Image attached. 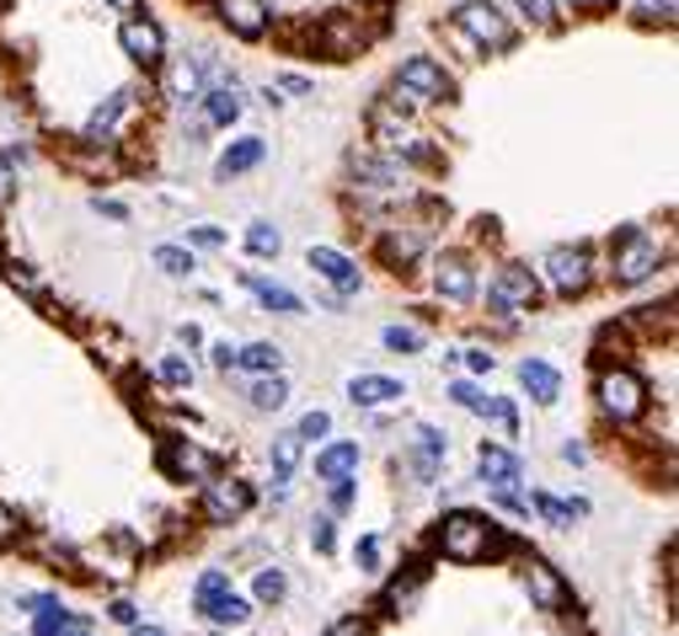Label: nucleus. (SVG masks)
<instances>
[{
  "label": "nucleus",
  "instance_id": "f257e3e1",
  "mask_svg": "<svg viewBox=\"0 0 679 636\" xmlns=\"http://www.w3.org/2000/svg\"><path fill=\"white\" fill-rule=\"evenodd\" d=\"M508 545L514 541L497 535V524L487 514H476V509H455V514H444V524H439V551L450 562H482V556H497Z\"/></svg>",
  "mask_w": 679,
  "mask_h": 636
},
{
  "label": "nucleus",
  "instance_id": "f03ea898",
  "mask_svg": "<svg viewBox=\"0 0 679 636\" xmlns=\"http://www.w3.org/2000/svg\"><path fill=\"white\" fill-rule=\"evenodd\" d=\"M594 396H599V412L610 418V423H637L642 412H648V380L637 375V369H605L599 380H594Z\"/></svg>",
  "mask_w": 679,
  "mask_h": 636
},
{
  "label": "nucleus",
  "instance_id": "7ed1b4c3",
  "mask_svg": "<svg viewBox=\"0 0 679 636\" xmlns=\"http://www.w3.org/2000/svg\"><path fill=\"white\" fill-rule=\"evenodd\" d=\"M658 236H648V230H620L616 242H610V273H616V284H642V278H652L658 273Z\"/></svg>",
  "mask_w": 679,
  "mask_h": 636
},
{
  "label": "nucleus",
  "instance_id": "20e7f679",
  "mask_svg": "<svg viewBox=\"0 0 679 636\" xmlns=\"http://www.w3.org/2000/svg\"><path fill=\"white\" fill-rule=\"evenodd\" d=\"M541 278L552 284L556 295H584L594 284V252L588 246H552L541 257Z\"/></svg>",
  "mask_w": 679,
  "mask_h": 636
},
{
  "label": "nucleus",
  "instance_id": "39448f33",
  "mask_svg": "<svg viewBox=\"0 0 679 636\" xmlns=\"http://www.w3.org/2000/svg\"><path fill=\"white\" fill-rule=\"evenodd\" d=\"M519 567H525L519 577H525L529 605H535V609H546V615H562V609L573 605V583H567V577L556 573V567L546 562V556H525Z\"/></svg>",
  "mask_w": 679,
  "mask_h": 636
},
{
  "label": "nucleus",
  "instance_id": "423d86ee",
  "mask_svg": "<svg viewBox=\"0 0 679 636\" xmlns=\"http://www.w3.org/2000/svg\"><path fill=\"white\" fill-rule=\"evenodd\" d=\"M455 22H461V32H471L482 49H508V43H514V22L497 11L493 0H465L461 11H455Z\"/></svg>",
  "mask_w": 679,
  "mask_h": 636
},
{
  "label": "nucleus",
  "instance_id": "0eeeda50",
  "mask_svg": "<svg viewBox=\"0 0 679 636\" xmlns=\"http://www.w3.org/2000/svg\"><path fill=\"white\" fill-rule=\"evenodd\" d=\"M251 503H257V492L241 476H209V486H204V519L209 524H236L241 514H251Z\"/></svg>",
  "mask_w": 679,
  "mask_h": 636
},
{
  "label": "nucleus",
  "instance_id": "6e6552de",
  "mask_svg": "<svg viewBox=\"0 0 679 636\" xmlns=\"http://www.w3.org/2000/svg\"><path fill=\"white\" fill-rule=\"evenodd\" d=\"M397 86L412 91L418 102H444V96H455V81H450V70L429 54H412V60L397 70Z\"/></svg>",
  "mask_w": 679,
  "mask_h": 636
},
{
  "label": "nucleus",
  "instance_id": "1a4fd4ad",
  "mask_svg": "<svg viewBox=\"0 0 679 636\" xmlns=\"http://www.w3.org/2000/svg\"><path fill=\"white\" fill-rule=\"evenodd\" d=\"M535 295H541V284H535V273L529 268H503L493 284H487V305H493L497 316L535 310Z\"/></svg>",
  "mask_w": 679,
  "mask_h": 636
},
{
  "label": "nucleus",
  "instance_id": "9d476101",
  "mask_svg": "<svg viewBox=\"0 0 679 636\" xmlns=\"http://www.w3.org/2000/svg\"><path fill=\"white\" fill-rule=\"evenodd\" d=\"M161 465H166V476H177V482H209V476H219V454L198 450L193 439H166Z\"/></svg>",
  "mask_w": 679,
  "mask_h": 636
},
{
  "label": "nucleus",
  "instance_id": "9b49d317",
  "mask_svg": "<svg viewBox=\"0 0 679 636\" xmlns=\"http://www.w3.org/2000/svg\"><path fill=\"white\" fill-rule=\"evenodd\" d=\"M450 401H455V407H465V412H482V418H493L503 433H514V428H519V412H514L503 396H487L482 386H471V380H450Z\"/></svg>",
  "mask_w": 679,
  "mask_h": 636
},
{
  "label": "nucleus",
  "instance_id": "f8f14e48",
  "mask_svg": "<svg viewBox=\"0 0 679 636\" xmlns=\"http://www.w3.org/2000/svg\"><path fill=\"white\" fill-rule=\"evenodd\" d=\"M444 454H450V439L439 433V428H418V439H412V450H407V471H412V482L429 486L439 471H444Z\"/></svg>",
  "mask_w": 679,
  "mask_h": 636
},
{
  "label": "nucleus",
  "instance_id": "ddd939ff",
  "mask_svg": "<svg viewBox=\"0 0 679 636\" xmlns=\"http://www.w3.org/2000/svg\"><path fill=\"white\" fill-rule=\"evenodd\" d=\"M306 263L316 278H327L332 289H342V295H353L359 289V263L348 257V252H338V246H310Z\"/></svg>",
  "mask_w": 679,
  "mask_h": 636
},
{
  "label": "nucleus",
  "instance_id": "4468645a",
  "mask_svg": "<svg viewBox=\"0 0 679 636\" xmlns=\"http://www.w3.org/2000/svg\"><path fill=\"white\" fill-rule=\"evenodd\" d=\"M433 289H439L444 300L471 305V300H476V268H471L465 257H455V252H450V257H439V263H433Z\"/></svg>",
  "mask_w": 679,
  "mask_h": 636
},
{
  "label": "nucleus",
  "instance_id": "2eb2a0df",
  "mask_svg": "<svg viewBox=\"0 0 679 636\" xmlns=\"http://www.w3.org/2000/svg\"><path fill=\"white\" fill-rule=\"evenodd\" d=\"M119 43H124L128 60L145 64V70L166 60V38H161V28H155V22H145V17H128L124 32H119Z\"/></svg>",
  "mask_w": 679,
  "mask_h": 636
},
{
  "label": "nucleus",
  "instance_id": "dca6fc26",
  "mask_svg": "<svg viewBox=\"0 0 679 636\" xmlns=\"http://www.w3.org/2000/svg\"><path fill=\"white\" fill-rule=\"evenodd\" d=\"M476 471H482V482L493 486V492H508V486H519V476H525V460L514 450H503V444H482L476 450Z\"/></svg>",
  "mask_w": 679,
  "mask_h": 636
},
{
  "label": "nucleus",
  "instance_id": "f3484780",
  "mask_svg": "<svg viewBox=\"0 0 679 636\" xmlns=\"http://www.w3.org/2000/svg\"><path fill=\"white\" fill-rule=\"evenodd\" d=\"M215 11L236 38H263L268 32V6L263 0H215Z\"/></svg>",
  "mask_w": 679,
  "mask_h": 636
},
{
  "label": "nucleus",
  "instance_id": "a211bd4d",
  "mask_svg": "<svg viewBox=\"0 0 679 636\" xmlns=\"http://www.w3.org/2000/svg\"><path fill=\"white\" fill-rule=\"evenodd\" d=\"M316 43H321L332 60H348V54H359V49L370 43V32L359 28L353 17H332V22H321V28H316Z\"/></svg>",
  "mask_w": 679,
  "mask_h": 636
},
{
  "label": "nucleus",
  "instance_id": "6ab92c4d",
  "mask_svg": "<svg viewBox=\"0 0 679 636\" xmlns=\"http://www.w3.org/2000/svg\"><path fill=\"white\" fill-rule=\"evenodd\" d=\"M193 605H198V615H209L215 626H225V632H236V626H247L251 620V599H241L236 588L204 594V599H193Z\"/></svg>",
  "mask_w": 679,
  "mask_h": 636
},
{
  "label": "nucleus",
  "instance_id": "aec40b11",
  "mask_svg": "<svg viewBox=\"0 0 679 636\" xmlns=\"http://www.w3.org/2000/svg\"><path fill=\"white\" fill-rule=\"evenodd\" d=\"M359 439H338V444H327V450H316V476L321 482H342V476H359Z\"/></svg>",
  "mask_w": 679,
  "mask_h": 636
},
{
  "label": "nucleus",
  "instance_id": "412c9836",
  "mask_svg": "<svg viewBox=\"0 0 679 636\" xmlns=\"http://www.w3.org/2000/svg\"><path fill=\"white\" fill-rule=\"evenodd\" d=\"M348 396H353V407H391L407 391H402V380H391V375H353Z\"/></svg>",
  "mask_w": 679,
  "mask_h": 636
},
{
  "label": "nucleus",
  "instance_id": "4be33fe9",
  "mask_svg": "<svg viewBox=\"0 0 679 636\" xmlns=\"http://www.w3.org/2000/svg\"><path fill=\"white\" fill-rule=\"evenodd\" d=\"M519 386H525L541 407H552L556 396H562V375H556L546 359H525V363H519Z\"/></svg>",
  "mask_w": 679,
  "mask_h": 636
},
{
  "label": "nucleus",
  "instance_id": "5701e85b",
  "mask_svg": "<svg viewBox=\"0 0 679 636\" xmlns=\"http://www.w3.org/2000/svg\"><path fill=\"white\" fill-rule=\"evenodd\" d=\"M247 289L263 300V310H274V316H300V310H306L300 295H295V289H284V284H268V278H251L247 273Z\"/></svg>",
  "mask_w": 679,
  "mask_h": 636
},
{
  "label": "nucleus",
  "instance_id": "b1692460",
  "mask_svg": "<svg viewBox=\"0 0 679 636\" xmlns=\"http://www.w3.org/2000/svg\"><path fill=\"white\" fill-rule=\"evenodd\" d=\"M300 454H306V439H300L295 428H289V433H278V439H274V482H278V497H284V482L295 476Z\"/></svg>",
  "mask_w": 679,
  "mask_h": 636
},
{
  "label": "nucleus",
  "instance_id": "393cba45",
  "mask_svg": "<svg viewBox=\"0 0 679 636\" xmlns=\"http://www.w3.org/2000/svg\"><path fill=\"white\" fill-rule=\"evenodd\" d=\"M353 177H359V187H397L402 182V172H397V161H380V155H353Z\"/></svg>",
  "mask_w": 679,
  "mask_h": 636
},
{
  "label": "nucleus",
  "instance_id": "a878e982",
  "mask_svg": "<svg viewBox=\"0 0 679 636\" xmlns=\"http://www.w3.org/2000/svg\"><path fill=\"white\" fill-rule=\"evenodd\" d=\"M204 107H209V123H219V129H225V123H236V119H241V107H247V102H241V91H236V81H225V86L204 91Z\"/></svg>",
  "mask_w": 679,
  "mask_h": 636
},
{
  "label": "nucleus",
  "instance_id": "bb28decb",
  "mask_svg": "<svg viewBox=\"0 0 679 636\" xmlns=\"http://www.w3.org/2000/svg\"><path fill=\"white\" fill-rule=\"evenodd\" d=\"M423 242H429L423 230H391V236H385V263H391V268L418 263V257H423Z\"/></svg>",
  "mask_w": 679,
  "mask_h": 636
},
{
  "label": "nucleus",
  "instance_id": "cd10ccee",
  "mask_svg": "<svg viewBox=\"0 0 679 636\" xmlns=\"http://www.w3.org/2000/svg\"><path fill=\"white\" fill-rule=\"evenodd\" d=\"M263 161V140H236L230 151L219 155V177H241V172H251Z\"/></svg>",
  "mask_w": 679,
  "mask_h": 636
},
{
  "label": "nucleus",
  "instance_id": "c85d7f7f",
  "mask_svg": "<svg viewBox=\"0 0 679 636\" xmlns=\"http://www.w3.org/2000/svg\"><path fill=\"white\" fill-rule=\"evenodd\" d=\"M236 363L251 369V375H278V369H284V348H278V342H251V348L236 353Z\"/></svg>",
  "mask_w": 679,
  "mask_h": 636
},
{
  "label": "nucleus",
  "instance_id": "c756f323",
  "mask_svg": "<svg viewBox=\"0 0 679 636\" xmlns=\"http://www.w3.org/2000/svg\"><path fill=\"white\" fill-rule=\"evenodd\" d=\"M529 509L546 524H556V530H573V519L588 514V503H562V497H529Z\"/></svg>",
  "mask_w": 679,
  "mask_h": 636
},
{
  "label": "nucleus",
  "instance_id": "7c9ffc66",
  "mask_svg": "<svg viewBox=\"0 0 679 636\" xmlns=\"http://www.w3.org/2000/svg\"><path fill=\"white\" fill-rule=\"evenodd\" d=\"M247 396H251V407H257V412H278V407L289 401V386H284V375H257Z\"/></svg>",
  "mask_w": 679,
  "mask_h": 636
},
{
  "label": "nucleus",
  "instance_id": "2f4dec72",
  "mask_svg": "<svg viewBox=\"0 0 679 636\" xmlns=\"http://www.w3.org/2000/svg\"><path fill=\"white\" fill-rule=\"evenodd\" d=\"M166 86H172V96H198V86H204V64L177 60L172 64V75H166Z\"/></svg>",
  "mask_w": 679,
  "mask_h": 636
},
{
  "label": "nucleus",
  "instance_id": "473e14b6",
  "mask_svg": "<svg viewBox=\"0 0 679 636\" xmlns=\"http://www.w3.org/2000/svg\"><path fill=\"white\" fill-rule=\"evenodd\" d=\"M251 594H257V605H278V599L289 594V577L278 573V567H263L257 583H251Z\"/></svg>",
  "mask_w": 679,
  "mask_h": 636
},
{
  "label": "nucleus",
  "instance_id": "72a5a7b5",
  "mask_svg": "<svg viewBox=\"0 0 679 636\" xmlns=\"http://www.w3.org/2000/svg\"><path fill=\"white\" fill-rule=\"evenodd\" d=\"M278 246H284V236H278L268 219H257V225L247 230V252H251V257H278Z\"/></svg>",
  "mask_w": 679,
  "mask_h": 636
},
{
  "label": "nucleus",
  "instance_id": "f704fd0d",
  "mask_svg": "<svg viewBox=\"0 0 679 636\" xmlns=\"http://www.w3.org/2000/svg\"><path fill=\"white\" fill-rule=\"evenodd\" d=\"M155 268L183 278V273H193V252H183V246H155Z\"/></svg>",
  "mask_w": 679,
  "mask_h": 636
},
{
  "label": "nucleus",
  "instance_id": "c9c22d12",
  "mask_svg": "<svg viewBox=\"0 0 679 636\" xmlns=\"http://www.w3.org/2000/svg\"><path fill=\"white\" fill-rule=\"evenodd\" d=\"M675 11H679L675 0H637V22H648V28H652V22L675 28Z\"/></svg>",
  "mask_w": 679,
  "mask_h": 636
},
{
  "label": "nucleus",
  "instance_id": "e433bc0d",
  "mask_svg": "<svg viewBox=\"0 0 679 636\" xmlns=\"http://www.w3.org/2000/svg\"><path fill=\"white\" fill-rule=\"evenodd\" d=\"M38 636H92V626L75 615H54V620H38Z\"/></svg>",
  "mask_w": 679,
  "mask_h": 636
},
{
  "label": "nucleus",
  "instance_id": "4c0bfd02",
  "mask_svg": "<svg viewBox=\"0 0 679 636\" xmlns=\"http://www.w3.org/2000/svg\"><path fill=\"white\" fill-rule=\"evenodd\" d=\"M385 348H391V353H418V348H423V332H418V327H385Z\"/></svg>",
  "mask_w": 679,
  "mask_h": 636
},
{
  "label": "nucleus",
  "instance_id": "58836bf2",
  "mask_svg": "<svg viewBox=\"0 0 679 636\" xmlns=\"http://www.w3.org/2000/svg\"><path fill=\"white\" fill-rule=\"evenodd\" d=\"M535 28H556V0H514Z\"/></svg>",
  "mask_w": 679,
  "mask_h": 636
},
{
  "label": "nucleus",
  "instance_id": "ea45409f",
  "mask_svg": "<svg viewBox=\"0 0 679 636\" xmlns=\"http://www.w3.org/2000/svg\"><path fill=\"white\" fill-rule=\"evenodd\" d=\"M22 605H28V615H38V620H54V615H70V609H64L60 599H54V594H28Z\"/></svg>",
  "mask_w": 679,
  "mask_h": 636
},
{
  "label": "nucleus",
  "instance_id": "a19ab883",
  "mask_svg": "<svg viewBox=\"0 0 679 636\" xmlns=\"http://www.w3.org/2000/svg\"><path fill=\"white\" fill-rule=\"evenodd\" d=\"M353 562H359L364 573H380V541H374V535H364V541L353 545Z\"/></svg>",
  "mask_w": 679,
  "mask_h": 636
},
{
  "label": "nucleus",
  "instance_id": "79ce46f5",
  "mask_svg": "<svg viewBox=\"0 0 679 636\" xmlns=\"http://www.w3.org/2000/svg\"><path fill=\"white\" fill-rule=\"evenodd\" d=\"M219 588H230V573L209 567V573H198V583H193V599H204V594H219Z\"/></svg>",
  "mask_w": 679,
  "mask_h": 636
},
{
  "label": "nucleus",
  "instance_id": "37998d69",
  "mask_svg": "<svg viewBox=\"0 0 679 636\" xmlns=\"http://www.w3.org/2000/svg\"><path fill=\"white\" fill-rule=\"evenodd\" d=\"M310 545H316L321 556L338 545V530H332V519H316V524H310Z\"/></svg>",
  "mask_w": 679,
  "mask_h": 636
},
{
  "label": "nucleus",
  "instance_id": "c03bdc74",
  "mask_svg": "<svg viewBox=\"0 0 679 636\" xmlns=\"http://www.w3.org/2000/svg\"><path fill=\"white\" fill-rule=\"evenodd\" d=\"M455 359L465 363V369H471V375H487V369H493V353H487V348H461V353H455Z\"/></svg>",
  "mask_w": 679,
  "mask_h": 636
},
{
  "label": "nucleus",
  "instance_id": "a18cd8bd",
  "mask_svg": "<svg viewBox=\"0 0 679 636\" xmlns=\"http://www.w3.org/2000/svg\"><path fill=\"white\" fill-rule=\"evenodd\" d=\"M161 380H166V386H193V363L166 359V363H161Z\"/></svg>",
  "mask_w": 679,
  "mask_h": 636
},
{
  "label": "nucleus",
  "instance_id": "49530a36",
  "mask_svg": "<svg viewBox=\"0 0 679 636\" xmlns=\"http://www.w3.org/2000/svg\"><path fill=\"white\" fill-rule=\"evenodd\" d=\"M327 428H332V418H327V412H306V418H300V428H295V433H300V439H321Z\"/></svg>",
  "mask_w": 679,
  "mask_h": 636
},
{
  "label": "nucleus",
  "instance_id": "de8ad7c7",
  "mask_svg": "<svg viewBox=\"0 0 679 636\" xmlns=\"http://www.w3.org/2000/svg\"><path fill=\"white\" fill-rule=\"evenodd\" d=\"M327 486H332V509H338V514H342V509H353V476H342V482H327Z\"/></svg>",
  "mask_w": 679,
  "mask_h": 636
},
{
  "label": "nucleus",
  "instance_id": "09e8293b",
  "mask_svg": "<svg viewBox=\"0 0 679 636\" xmlns=\"http://www.w3.org/2000/svg\"><path fill=\"white\" fill-rule=\"evenodd\" d=\"M187 242H193V246H204V252H215V246L225 242V236H219L215 225H198V230H187Z\"/></svg>",
  "mask_w": 679,
  "mask_h": 636
},
{
  "label": "nucleus",
  "instance_id": "8fccbe9b",
  "mask_svg": "<svg viewBox=\"0 0 679 636\" xmlns=\"http://www.w3.org/2000/svg\"><path fill=\"white\" fill-rule=\"evenodd\" d=\"M17 198V172H11V161L0 155V204H11Z\"/></svg>",
  "mask_w": 679,
  "mask_h": 636
},
{
  "label": "nucleus",
  "instance_id": "3c124183",
  "mask_svg": "<svg viewBox=\"0 0 679 636\" xmlns=\"http://www.w3.org/2000/svg\"><path fill=\"white\" fill-rule=\"evenodd\" d=\"M107 615H113L119 626H140V609L128 605V599H113V605H107Z\"/></svg>",
  "mask_w": 679,
  "mask_h": 636
},
{
  "label": "nucleus",
  "instance_id": "603ef678",
  "mask_svg": "<svg viewBox=\"0 0 679 636\" xmlns=\"http://www.w3.org/2000/svg\"><path fill=\"white\" fill-rule=\"evenodd\" d=\"M6 541H17V514L0 503V545H6Z\"/></svg>",
  "mask_w": 679,
  "mask_h": 636
},
{
  "label": "nucleus",
  "instance_id": "864d4df0",
  "mask_svg": "<svg viewBox=\"0 0 679 636\" xmlns=\"http://www.w3.org/2000/svg\"><path fill=\"white\" fill-rule=\"evenodd\" d=\"M215 369H236V348L230 342H215Z\"/></svg>",
  "mask_w": 679,
  "mask_h": 636
},
{
  "label": "nucleus",
  "instance_id": "5fc2aeb1",
  "mask_svg": "<svg viewBox=\"0 0 679 636\" xmlns=\"http://www.w3.org/2000/svg\"><path fill=\"white\" fill-rule=\"evenodd\" d=\"M92 209H96V214H107V219H124V214H128L124 204H113V198H96Z\"/></svg>",
  "mask_w": 679,
  "mask_h": 636
},
{
  "label": "nucleus",
  "instance_id": "6e6d98bb",
  "mask_svg": "<svg viewBox=\"0 0 679 636\" xmlns=\"http://www.w3.org/2000/svg\"><path fill=\"white\" fill-rule=\"evenodd\" d=\"M567 6H573V11H610L616 0H567Z\"/></svg>",
  "mask_w": 679,
  "mask_h": 636
},
{
  "label": "nucleus",
  "instance_id": "4d7b16f0",
  "mask_svg": "<svg viewBox=\"0 0 679 636\" xmlns=\"http://www.w3.org/2000/svg\"><path fill=\"white\" fill-rule=\"evenodd\" d=\"M177 342H187V348H198V342H204V332H198V327L187 321V327H177Z\"/></svg>",
  "mask_w": 679,
  "mask_h": 636
},
{
  "label": "nucleus",
  "instance_id": "13d9d810",
  "mask_svg": "<svg viewBox=\"0 0 679 636\" xmlns=\"http://www.w3.org/2000/svg\"><path fill=\"white\" fill-rule=\"evenodd\" d=\"M562 460H573V465H584L588 454H584V444H562Z\"/></svg>",
  "mask_w": 679,
  "mask_h": 636
},
{
  "label": "nucleus",
  "instance_id": "bf43d9fd",
  "mask_svg": "<svg viewBox=\"0 0 679 636\" xmlns=\"http://www.w3.org/2000/svg\"><path fill=\"white\" fill-rule=\"evenodd\" d=\"M107 6H113V11H124V17H134V11H140V0H107Z\"/></svg>",
  "mask_w": 679,
  "mask_h": 636
},
{
  "label": "nucleus",
  "instance_id": "052dcab7",
  "mask_svg": "<svg viewBox=\"0 0 679 636\" xmlns=\"http://www.w3.org/2000/svg\"><path fill=\"white\" fill-rule=\"evenodd\" d=\"M332 636H364V626H359V620H348V626H338Z\"/></svg>",
  "mask_w": 679,
  "mask_h": 636
},
{
  "label": "nucleus",
  "instance_id": "680f3d73",
  "mask_svg": "<svg viewBox=\"0 0 679 636\" xmlns=\"http://www.w3.org/2000/svg\"><path fill=\"white\" fill-rule=\"evenodd\" d=\"M134 636H166L161 626H134Z\"/></svg>",
  "mask_w": 679,
  "mask_h": 636
}]
</instances>
